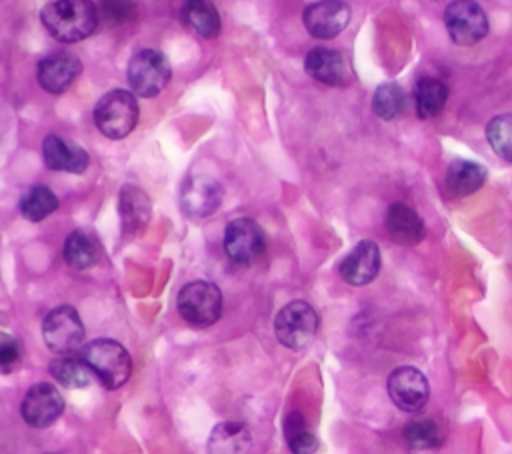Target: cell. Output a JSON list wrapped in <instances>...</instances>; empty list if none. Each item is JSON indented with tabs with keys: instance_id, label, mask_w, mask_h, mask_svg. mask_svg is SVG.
<instances>
[{
	"instance_id": "cell-1",
	"label": "cell",
	"mask_w": 512,
	"mask_h": 454,
	"mask_svg": "<svg viewBox=\"0 0 512 454\" xmlns=\"http://www.w3.org/2000/svg\"><path fill=\"white\" fill-rule=\"evenodd\" d=\"M40 20L46 32L58 42H80L88 38L98 24L96 8L86 0H56L48 2Z\"/></svg>"
},
{
	"instance_id": "cell-2",
	"label": "cell",
	"mask_w": 512,
	"mask_h": 454,
	"mask_svg": "<svg viewBox=\"0 0 512 454\" xmlns=\"http://www.w3.org/2000/svg\"><path fill=\"white\" fill-rule=\"evenodd\" d=\"M80 358L98 378V382L108 388H120L132 372V360L126 348L110 338H98L80 348Z\"/></svg>"
},
{
	"instance_id": "cell-3",
	"label": "cell",
	"mask_w": 512,
	"mask_h": 454,
	"mask_svg": "<svg viewBox=\"0 0 512 454\" xmlns=\"http://www.w3.org/2000/svg\"><path fill=\"white\" fill-rule=\"evenodd\" d=\"M138 112L136 96L130 90L114 88L96 102L94 124L106 138L120 140L134 130Z\"/></svg>"
},
{
	"instance_id": "cell-4",
	"label": "cell",
	"mask_w": 512,
	"mask_h": 454,
	"mask_svg": "<svg viewBox=\"0 0 512 454\" xmlns=\"http://www.w3.org/2000/svg\"><path fill=\"white\" fill-rule=\"evenodd\" d=\"M176 306L184 322L196 328H206L222 314V292L214 282L194 280L180 288Z\"/></svg>"
},
{
	"instance_id": "cell-5",
	"label": "cell",
	"mask_w": 512,
	"mask_h": 454,
	"mask_svg": "<svg viewBox=\"0 0 512 454\" xmlns=\"http://www.w3.org/2000/svg\"><path fill=\"white\" fill-rule=\"evenodd\" d=\"M170 76L172 68L168 58L154 48L138 50L126 66L128 86L132 94L140 98H152L160 94L170 82Z\"/></svg>"
},
{
	"instance_id": "cell-6",
	"label": "cell",
	"mask_w": 512,
	"mask_h": 454,
	"mask_svg": "<svg viewBox=\"0 0 512 454\" xmlns=\"http://www.w3.org/2000/svg\"><path fill=\"white\" fill-rule=\"evenodd\" d=\"M274 332L282 346L290 350H302L314 340L318 332V314L304 300L288 302L274 318Z\"/></svg>"
},
{
	"instance_id": "cell-7",
	"label": "cell",
	"mask_w": 512,
	"mask_h": 454,
	"mask_svg": "<svg viewBox=\"0 0 512 454\" xmlns=\"http://www.w3.org/2000/svg\"><path fill=\"white\" fill-rule=\"evenodd\" d=\"M42 338L58 356L76 352L84 340V324L76 308L68 304L52 308L42 322Z\"/></svg>"
},
{
	"instance_id": "cell-8",
	"label": "cell",
	"mask_w": 512,
	"mask_h": 454,
	"mask_svg": "<svg viewBox=\"0 0 512 454\" xmlns=\"http://www.w3.org/2000/svg\"><path fill=\"white\" fill-rule=\"evenodd\" d=\"M444 24L448 36L458 46H472L488 34V16L478 2L456 0L444 10Z\"/></svg>"
},
{
	"instance_id": "cell-9",
	"label": "cell",
	"mask_w": 512,
	"mask_h": 454,
	"mask_svg": "<svg viewBox=\"0 0 512 454\" xmlns=\"http://www.w3.org/2000/svg\"><path fill=\"white\" fill-rule=\"evenodd\" d=\"M222 244L232 262L246 266L262 256L266 248V236L258 222L248 216H240L228 222Z\"/></svg>"
},
{
	"instance_id": "cell-10",
	"label": "cell",
	"mask_w": 512,
	"mask_h": 454,
	"mask_svg": "<svg viewBox=\"0 0 512 454\" xmlns=\"http://www.w3.org/2000/svg\"><path fill=\"white\" fill-rule=\"evenodd\" d=\"M222 196L224 190L216 178L208 174H194L180 188V208L188 218H208L220 208Z\"/></svg>"
},
{
	"instance_id": "cell-11",
	"label": "cell",
	"mask_w": 512,
	"mask_h": 454,
	"mask_svg": "<svg viewBox=\"0 0 512 454\" xmlns=\"http://www.w3.org/2000/svg\"><path fill=\"white\" fill-rule=\"evenodd\" d=\"M386 388L390 400L404 412H420L430 398L428 380L414 366L394 368L388 376Z\"/></svg>"
},
{
	"instance_id": "cell-12",
	"label": "cell",
	"mask_w": 512,
	"mask_h": 454,
	"mask_svg": "<svg viewBox=\"0 0 512 454\" xmlns=\"http://www.w3.org/2000/svg\"><path fill=\"white\" fill-rule=\"evenodd\" d=\"M64 412V398L54 384L38 382L28 388L22 398L20 414L28 426L48 428Z\"/></svg>"
},
{
	"instance_id": "cell-13",
	"label": "cell",
	"mask_w": 512,
	"mask_h": 454,
	"mask_svg": "<svg viewBox=\"0 0 512 454\" xmlns=\"http://www.w3.org/2000/svg\"><path fill=\"white\" fill-rule=\"evenodd\" d=\"M304 70L314 80L336 88H346L354 76L348 58L340 50L326 46H316L306 54Z\"/></svg>"
},
{
	"instance_id": "cell-14",
	"label": "cell",
	"mask_w": 512,
	"mask_h": 454,
	"mask_svg": "<svg viewBox=\"0 0 512 454\" xmlns=\"http://www.w3.org/2000/svg\"><path fill=\"white\" fill-rule=\"evenodd\" d=\"M306 30L318 40L336 38L350 22V8L340 0H322L308 4L302 12Z\"/></svg>"
},
{
	"instance_id": "cell-15",
	"label": "cell",
	"mask_w": 512,
	"mask_h": 454,
	"mask_svg": "<svg viewBox=\"0 0 512 454\" xmlns=\"http://www.w3.org/2000/svg\"><path fill=\"white\" fill-rule=\"evenodd\" d=\"M82 74V62L70 52H54L38 62V84L50 94H62Z\"/></svg>"
},
{
	"instance_id": "cell-16",
	"label": "cell",
	"mask_w": 512,
	"mask_h": 454,
	"mask_svg": "<svg viewBox=\"0 0 512 454\" xmlns=\"http://www.w3.org/2000/svg\"><path fill=\"white\" fill-rule=\"evenodd\" d=\"M380 248L374 240H360L340 262L338 272L350 286H366L380 272Z\"/></svg>"
},
{
	"instance_id": "cell-17",
	"label": "cell",
	"mask_w": 512,
	"mask_h": 454,
	"mask_svg": "<svg viewBox=\"0 0 512 454\" xmlns=\"http://www.w3.org/2000/svg\"><path fill=\"white\" fill-rule=\"evenodd\" d=\"M42 156H44V164L56 172L82 174L88 168V152L82 146L58 134H48L44 138Z\"/></svg>"
},
{
	"instance_id": "cell-18",
	"label": "cell",
	"mask_w": 512,
	"mask_h": 454,
	"mask_svg": "<svg viewBox=\"0 0 512 454\" xmlns=\"http://www.w3.org/2000/svg\"><path fill=\"white\" fill-rule=\"evenodd\" d=\"M120 224H122V234L124 238H130L138 234L150 220L152 214V204L150 198L144 190H140L134 184H126L120 190Z\"/></svg>"
},
{
	"instance_id": "cell-19",
	"label": "cell",
	"mask_w": 512,
	"mask_h": 454,
	"mask_svg": "<svg viewBox=\"0 0 512 454\" xmlns=\"http://www.w3.org/2000/svg\"><path fill=\"white\" fill-rule=\"evenodd\" d=\"M384 224L390 238L398 244H418L426 234L420 214L404 202H394L388 206Z\"/></svg>"
},
{
	"instance_id": "cell-20",
	"label": "cell",
	"mask_w": 512,
	"mask_h": 454,
	"mask_svg": "<svg viewBox=\"0 0 512 454\" xmlns=\"http://www.w3.org/2000/svg\"><path fill=\"white\" fill-rule=\"evenodd\" d=\"M208 454H252V434L242 422H220L212 428L208 442Z\"/></svg>"
},
{
	"instance_id": "cell-21",
	"label": "cell",
	"mask_w": 512,
	"mask_h": 454,
	"mask_svg": "<svg viewBox=\"0 0 512 454\" xmlns=\"http://www.w3.org/2000/svg\"><path fill=\"white\" fill-rule=\"evenodd\" d=\"M486 168L474 160H466V158H456L448 164L446 170V188L454 194V196H468L476 190H480V186L486 182Z\"/></svg>"
},
{
	"instance_id": "cell-22",
	"label": "cell",
	"mask_w": 512,
	"mask_h": 454,
	"mask_svg": "<svg viewBox=\"0 0 512 454\" xmlns=\"http://www.w3.org/2000/svg\"><path fill=\"white\" fill-rule=\"evenodd\" d=\"M448 100V86L432 76H422L414 86V108L418 118H434Z\"/></svg>"
},
{
	"instance_id": "cell-23",
	"label": "cell",
	"mask_w": 512,
	"mask_h": 454,
	"mask_svg": "<svg viewBox=\"0 0 512 454\" xmlns=\"http://www.w3.org/2000/svg\"><path fill=\"white\" fill-rule=\"evenodd\" d=\"M182 20L202 38H216L220 34V14L212 2L190 0L182 6Z\"/></svg>"
},
{
	"instance_id": "cell-24",
	"label": "cell",
	"mask_w": 512,
	"mask_h": 454,
	"mask_svg": "<svg viewBox=\"0 0 512 454\" xmlns=\"http://www.w3.org/2000/svg\"><path fill=\"white\" fill-rule=\"evenodd\" d=\"M50 374L64 388H84L90 384L94 376L92 370L86 366V362L74 354L56 356L50 362Z\"/></svg>"
},
{
	"instance_id": "cell-25",
	"label": "cell",
	"mask_w": 512,
	"mask_h": 454,
	"mask_svg": "<svg viewBox=\"0 0 512 454\" xmlns=\"http://www.w3.org/2000/svg\"><path fill=\"white\" fill-rule=\"evenodd\" d=\"M18 208L28 222H40L58 208V198L48 186L34 184L22 194Z\"/></svg>"
},
{
	"instance_id": "cell-26",
	"label": "cell",
	"mask_w": 512,
	"mask_h": 454,
	"mask_svg": "<svg viewBox=\"0 0 512 454\" xmlns=\"http://www.w3.org/2000/svg\"><path fill=\"white\" fill-rule=\"evenodd\" d=\"M62 256H64V260H66V264L70 268L86 270V268L94 266V262L98 260V248H96L94 240L86 232L74 230L64 240Z\"/></svg>"
},
{
	"instance_id": "cell-27",
	"label": "cell",
	"mask_w": 512,
	"mask_h": 454,
	"mask_svg": "<svg viewBox=\"0 0 512 454\" xmlns=\"http://www.w3.org/2000/svg\"><path fill=\"white\" fill-rule=\"evenodd\" d=\"M286 444L292 454H314L318 450V438L308 430L300 412H290L284 422Z\"/></svg>"
},
{
	"instance_id": "cell-28",
	"label": "cell",
	"mask_w": 512,
	"mask_h": 454,
	"mask_svg": "<svg viewBox=\"0 0 512 454\" xmlns=\"http://www.w3.org/2000/svg\"><path fill=\"white\" fill-rule=\"evenodd\" d=\"M406 96L396 82H384L372 96V110L382 120H394L404 112Z\"/></svg>"
},
{
	"instance_id": "cell-29",
	"label": "cell",
	"mask_w": 512,
	"mask_h": 454,
	"mask_svg": "<svg viewBox=\"0 0 512 454\" xmlns=\"http://www.w3.org/2000/svg\"><path fill=\"white\" fill-rule=\"evenodd\" d=\"M404 440L412 450H432L440 446L442 434L432 418H416L404 426Z\"/></svg>"
},
{
	"instance_id": "cell-30",
	"label": "cell",
	"mask_w": 512,
	"mask_h": 454,
	"mask_svg": "<svg viewBox=\"0 0 512 454\" xmlns=\"http://www.w3.org/2000/svg\"><path fill=\"white\" fill-rule=\"evenodd\" d=\"M490 148L506 162H512V114H498L486 126Z\"/></svg>"
},
{
	"instance_id": "cell-31",
	"label": "cell",
	"mask_w": 512,
	"mask_h": 454,
	"mask_svg": "<svg viewBox=\"0 0 512 454\" xmlns=\"http://www.w3.org/2000/svg\"><path fill=\"white\" fill-rule=\"evenodd\" d=\"M22 360V346L16 338L2 334L0 336V368L4 374H10Z\"/></svg>"
},
{
	"instance_id": "cell-32",
	"label": "cell",
	"mask_w": 512,
	"mask_h": 454,
	"mask_svg": "<svg viewBox=\"0 0 512 454\" xmlns=\"http://www.w3.org/2000/svg\"><path fill=\"white\" fill-rule=\"evenodd\" d=\"M102 6L106 8L104 12L110 18H120V20L128 18V14L134 12V4H130V2H104Z\"/></svg>"
}]
</instances>
